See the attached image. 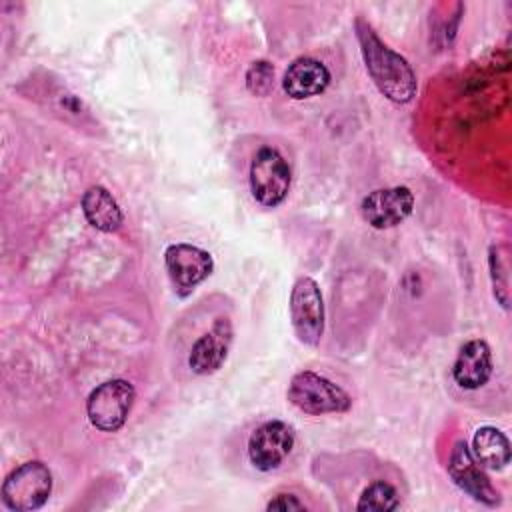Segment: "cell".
I'll list each match as a JSON object with an SVG mask.
<instances>
[{"instance_id":"1","label":"cell","mask_w":512,"mask_h":512,"mask_svg":"<svg viewBox=\"0 0 512 512\" xmlns=\"http://www.w3.org/2000/svg\"><path fill=\"white\" fill-rule=\"evenodd\" d=\"M354 30L364 66L378 92L394 104H408L418 90V80L408 60L386 46L362 18H356Z\"/></svg>"},{"instance_id":"2","label":"cell","mask_w":512,"mask_h":512,"mask_svg":"<svg viewBox=\"0 0 512 512\" xmlns=\"http://www.w3.org/2000/svg\"><path fill=\"white\" fill-rule=\"evenodd\" d=\"M286 398L298 410L312 416L348 412L352 406V398L346 390L312 370H300L292 376Z\"/></svg>"},{"instance_id":"3","label":"cell","mask_w":512,"mask_h":512,"mask_svg":"<svg viewBox=\"0 0 512 512\" xmlns=\"http://www.w3.org/2000/svg\"><path fill=\"white\" fill-rule=\"evenodd\" d=\"M52 492V472L40 460H28L14 468L2 482V504L12 512L42 508Z\"/></svg>"},{"instance_id":"4","label":"cell","mask_w":512,"mask_h":512,"mask_svg":"<svg viewBox=\"0 0 512 512\" xmlns=\"http://www.w3.org/2000/svg\"><path fill=\"white\" fill-rule=\"evenodd\" d=\"M248 180L254 200L266 208H276L290 192L292 172L276 148L262 146L250 162Z\"/></svg>"},{"instance_id":"5","label":"cell","mask_w":512,"mask_h":512,"mask_svg":"<svg viewBox=\"0 0 512 512\" xmlns=\"http://www.w3.org/2000/svg\"><path fill=\"white\" fill-rule=\"evenodd\" d=\"M134 400L136 390L128 380H106L98 384L86 400L88 420L100 432H118L126 424Z\"/></svg>"},{"instance_id":"6","label":"cell","mask_w":512,"mask_h":512,"mask_svg":"<svg viewBox=\"0 0 512 512\" xmlns=\"http://www.w3.org/2000/svg\"><path fill=\"white\" fill-rule=\"evenodd\" d=\"M288 308L296 338L306 346H318L324 334V300L314 278L300 276L294 282Z\"/></svg>"},{"instance_id":"7","label":"cell","mask_w":512,"mask_h":512,"mask_svg":"<svg viewBox=\"0 0 512 512\" xmlns=\"http://www.w3.org/2000/svg\"><path fill=\"white\" fill-rule=\"evenodd\" d=\"M164 266L174 286V292L180 298L190 296L200 282H204L212 270L214 260L212 254L200 246L178 242L170 244L164 252Z\"/></svg>"},{"instance_id":"8","label":"cell","mask_w":512,"mask_h":512,"mask_svg":"<svg viewBox=\"0 0 512 512\" xmlns=\"http://www.w3.org/2000/svg\"><path fill=\"white\" fill-rule=\"evenodd\" d=\"M448 474L452 482L472 500L490 508L502 502L500 492L494 488V484L484 472V466L476 462V458L470 452V446L464 440H456L452 446L448 458Z\"/></svg>"},{"instance_id":"9","label":"cell","mask_w":512,"mask_h":512,"mask_svg":"<svg viewBox=\"0 0 512 512\" xmlns=\"http://www.w3.org/2000/svg\"><path fill=\"white\" fill-rule=\"evenodd\" d=\"M414 210V194L408 186H388L368 192L360 202L364 222L376 230L402 224Z\"/></svg>"},{"instance_id":"10","label":"cell","mask_w":512,"mask_h":512,"mask_svg":"<svg viewBox=\"0 0 512 512\" xmlns=\"http://www.w3.org/2000/svg\"><path fill=\"white\" fill-rule=\"evenodd\" d=\"M294 430L282 420L260 424L248 438L250 464L260 472L276 470L294 448Z\"/></svg>"},{"instance_id":"11","label":"cell","mask_w":512,"mask_h":512,"mask_svg":"<svg viewBox=\"0 0 512 512\" xmlns=\"http://www.w3.org/2000/svg\"><path fill=\"white\" fill-rule=\"evenodd\" d=\"M232 338H234V328L230 318L226 316L216 318L212 328L194 342L188 356L190 370L198 376H208L220 370V366L228 358Z\"/></svg>"},{"instance_id":"12","label":"cell","mask_w":512,"mask_h":512,"mask_svg":"<svg viewBox=\"0 0 512 512\" xmlns=\"http://www.w3.org/2000/svg\"><path fill=\"white\" fill-rule=\"evenodd\" d=\"M492 368L494 364L490 346L484 340L476 338L468 340L460 348L452 366V378L462 390H478L490 380Z\"/></svg>"},{"instance_id":"13","label":"cell","mask_w":512,"mask_h":512,"mask_svg":"<svg viewBox=\"0 0 512 512\" xmlns=\"http://www.w3.org/2000/svg\"><path fill=\"white\" fill-rule=\"evenodd\" d=\"M330 84V70L312 56L292 60L282 76L284 92L294 100H306L322 94Z\"/></svg>"},{"instance_id":"14","label":"cell","mask_w":512,"mask_h":512,"mask_svg":"<svg viewBox=\"0 0 512 512\" xmlns=\"http://www.w3.org/2000/svg\"><path fill=\"white\" fill-rule=\"evenodd\" d=\"M82 212L92 228L106 234L120 230L124 222V214L116 198L108 192V188L100 184L86 188V192L82 194Z\"/></svg>"},{"instance_id":"15","label":"cell","mask_w":512,"mask_h":512,"mask_svg":"<svg viewBox=\"0 0 512 512\" xmlns=\"http://www.w3.org/2000/svg\"><path fill=\"white\" fill-rule=\"evenodd\" d=\"M472 456L488 470H502L510 464V442L496 426H482L472 438Z\"/></svg>"},{"instance_id":"16","label":"cell","mask_w":512,"mask_h":512,"mask_svg":"<svg viewBox=\"0 0 512 512\" xmlns=\"http://www.w3.org/2000/svg\"><path fill=\"white\" fill-rule=\"evenodd\" d=\"M396 508H400V496L396 488L384 480H374L368 484L356 504V510L364 512H390Z\"/></svg>"},{"instance_id":"17","label":"cell","mask_w":512,"mask_h":512,"mask_svg":"<svg viewBox=\"0 0 512 512\" xmlns=\"http://www.w3.org/2000/svg\"><path fill=\"white\" fill-rule=\"evenodd\" d=\"M246 88L254 96H268L274 88V66L268 60H254L246 70Z\"/></svg>"},{"instance_id":"18","label":"cell","mask_w":512,"mask_h":512,"mask_svg":"<svg viewBox=\"0 0 512 512\" xmlns=\"http://www.w3.org/2000/svg\"><path fill=\"white\" fill-rule=\"evenodd\" d=\"M488 266H490V280H492V292L494 298L502 304V308L508 310V272H506V264L500 256V248L490 246L488 252Z\"/></svg>"},{"instance_id":"19","label":"cell","mask_w":512,"mask_h":512,"mask_svg":"<svg viewBox=\"0 0 512 512\" xmlns=\"http://www.w3.org/2000/svg\"><path fill=\"white\" fill-rule=\"evenodd\" d=\"M266 510L272 512V510H280V512H290V510H306L304 502L298 500V496L294 494H278L274 496L268 504H266Z\"/></svg>"}]
</instances>
